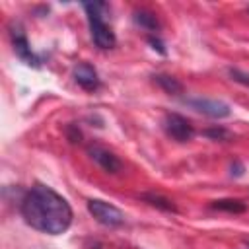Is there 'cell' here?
<instances>
[{"instance_id": "obj_6", "label": "cell", "mask_w": 249, "mask_h": 249, "mask_svg": "<svg viewBox=\"0 0 249 249\" xmlns=\"http://www.w3.org/2000/svg\"><path fill=\"white\" fill-rule=\"evenodd\" d=\"M88 154H89V158H91L101 169H105L107 173H117V171H121V167H123L121 160H119L113 152H109V150H105V148H101V146H89V148H88Z\"/></svg>"}, {"instance_id": "obj_13", "label": "cell", "mask_w": 249, "mask_h": 249, "mask_svg": "<svg viewBox=\"0 0 249 249\" xmlns=\"http://www.w3.org/2000/svg\"><path fill=\"white\" fill-rule=\"evenodd\" d=\"M204 136H208L210 140H220V142H230L233 138V134L230 130H226L224 126H214V128H206L202 132Z\"/></svg>"}, {"instance_id": "obj_15", "label": "cell", "mask_w": 249, "mask_h": 249, "mask_svg": "<svg viewBox=\"0 0 249 249\" xmlns=\"http://www.w3.org/2000/svg\"><path fill=\"white\" fill-rule=\"evenodd\" d=\"M148 43L152 45V49H154V51H158L160 54H165V47H163V43H161V39H160V37L150 35V37H148Z\"/></svg>"}, {"instance_id": "obj_14", "label": "cell", "mask_w": 249, "mask_h": 249, "mask_svg": "<svg viewBox=\"0 0 249 249\" xmlns=\"http://www.w3.org/2000/svg\"><path fill=\"white\" fill-rule=\"evenodd\" d=\"M228 74L231 76L233 82H239V84H243V86L249 88V74L247 72H243L239 68H228Z\"/></svg>"}, {"instance_id": "obj_3", "label": "cell", "mask_w": 249, "mask_h": 249, "mask_svg": "<svg viewBox=\"0 0 249 249\" xmlns=\"http://www.w3.org/2000/svg\"><path fill=\"white\" fill-rule=\"evenodd\" d=\"M88 210L99 224H103L107 228H119L124 224V214L117 206H113L105 200H97V198L88 200Z\"/></svg>"}, {"instance_id": "obj_10", "label": "cell", "mask_w": 249, "mask_h": 249, "mask_svg": "<svg viewBox=\"0 0 249 249\" xmlns=\"http://www.w3.org/2000/svg\"><path fill=\"white\" fill-rule=\"evenodd\" d=\"M212 208L224 210V212H230V214H241V212L247 210L245 202H241L237 198H220V200H214L212 202Z\"/></svg>"}, {"instance_id": "obj_11", "label": "cell", "mask_w": 249, "mask_h": 249, "mask_svg": "<svg viewBox=\"0 0 249 249\" xmlns=\"http://www.w3.org/2000/svg\"><path fill=\"white\" fill-rule=\"evenodd\" d=\"M142 200H146L148 204L160 208V210H165V212H177V206L173 204V200L161 196V195H156V193H144L142 195Z\"/></svg>"}, {"instance_id": "obj_5", "label": "cell", "mask_w": 249, "mask_h": 249, "mask_svg": "<svg viewBox=\"0 0 249 249\" xmlns=\"http://www.w3.org/2000/svg\"><path fill=\"white\" fill-rule=\"evenodd\" d=\"M185 103L189 107H193L195 111L206 115V117H212V119H224V117H230L231 109L228 103L220 101V99H208V97H191V99H185Z\"/></svg>"}, {"instance_id": "obj_2", "label": "cell", "mask_w": 249, "mask_h": 249, "mask_svg": "<svg viewBox=\"0 0 249 249\" xmlns=\"http://www.w3.org/2000/svg\"><path fill=\"white\" fill-rule=\"evenodd\" d=\"M84 10L88 14V21H89V31H91V39L99 49H111L117 43L115 33L111 31V27L105 23L103 19V10L105 4L103 2H86Z\"/></svg>"}, {"instance_id": "obj_1", "label": "cell", "mask_w": 249, "mask_h": 249, "mask_svg": "<svg viewBox=\"0 0 249 249\" xmlns=\"http://www.w3.org/2000/svg\"><path fill=\"white\" fill-rule=\"evenodd\" d=\"M23 220L37 231L58 235L72 224V208L56 191L47 185H33L21 200Z\"/></svg>"}, {"instance_id": "obj_7", "label": "cell", "mask_w": 249, "mask_h": 249, "mask_svg": "<svg viewBox=\"0 0 249 249\" xmlns=\"http://www.w3.org/2000/svg\"><path fill=\"white\" fill-rule=\"evenodd\" d=\"M74 80L78 82V86H82L84 89L88 91H95L101 82H99V76L95 72V68L88 62H80L76 68H74Z\"/></svg>"}, {"instance_id": "obj_9", "label": "cell", "mask_w": 249, "mask_h": 249, "mask_svg": "<svg viewBox=\"0 0 249 249\" xmlns=\"http://www.w3.org/2000/svg\"><path fill=\"white\" fill-rule=\"evenodd\" d=\"M154 82H156L165 93H169V95H179V93L183 91V84H181L177 78H173V76L158 74V76H154Z\"/></svg>"}, {"instance_id": "obj_16", "label": "cell", "mask_w": 249, "mask_h": 249, "mask_svg": "<svg viewBox=\"0 0 249 249\" xmlns=\"http://www.w3.org/2000/svg\"><path fill=\"white\" fill-rule=\"evenodd\" d=\"M66 134H68V140H70V142H80V138H82V134H80V130L76 128V124H68V126H66Z\"/></svg>"}, {"instance_id": "obj_12", "label": "cell", "mask_w": 249, "mask_h": 249, "mask_svg": "<svg viewBox=\"0 0 249 249\" xmlns=\"http://www.w3.org/2000/svg\"><path fill=\"white\" fill-rule=\"evenodd\" d=\"M134 21H136L140 27L148 29V31H158V27H160L156 16H154L152 12H146V10H138V12H134Z\"/></svg>"}, {"instance_id": "obj_8", "label": "cell", "mask_w": 249, "mask_h": 249, "mask_svg": "<svg viewBox=\"0 0 249 249\" xmlns=\"http://www.w3.org/2000/svg\"><path fill=\"white\" fill-rule=\"evenodd\" d=\"M12 37H14V51L18 53V56H19L25 64H29V66H39L41 62H39V58L35 56V53L31 51V47H29L25 35L21 33V29H18V31L14 29V31H12Z\"/></svg>"}, {"instance_id": "obj_4", "label": "cell", "mask_w": 249, "mask_h": 249, "mask_svg": "<svg viewBox=\"0 0 249 249\" xmlns=\"http://www.w3.org/2000/svg\"><path fill=\"white\" fill-rule=\"evenodd\" d=\"M163 128L167 132V136H171L177 142H189L195 136V128L191 124L189 119H185L179 113H169L163 119Z\"/></svg>"}]
</instances>
